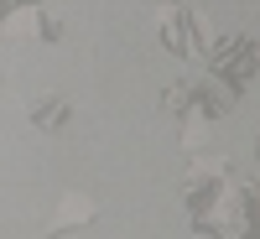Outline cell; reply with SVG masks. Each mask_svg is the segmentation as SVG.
<instances>
[{
	"mask_svg": "<svg viewBox=\"0 0 260 239\" xmlns=\"http://www.w3.org/2000/svg\"><path fill=\"white\" fill-rule=\"evenodd\" d=\"M83 219H94V203L83 198V192H68V203H62V213H57V229H68V224H83Z\"/></svg>",
	"mask_w": 260,
	"mask_h": 239,
	"instance_id": "obj_2",
	"label": "cell"
},
{
	"mask_svg": "<svg viewBox=\"0 0 260 239\" xmlns=\"http://www.w3.org/2000/svg\"><path fill=\"white\" fill-rule=\"evenodd\" d=\"M31 120H37V130H62V125H68V104H62V99H37L31 104Z\"/></svg>",
	"mask_w": 260,
	"mask_h": 239,
	"instance_id": "obj_1",
	"label": "cell"
}]
</instances>
